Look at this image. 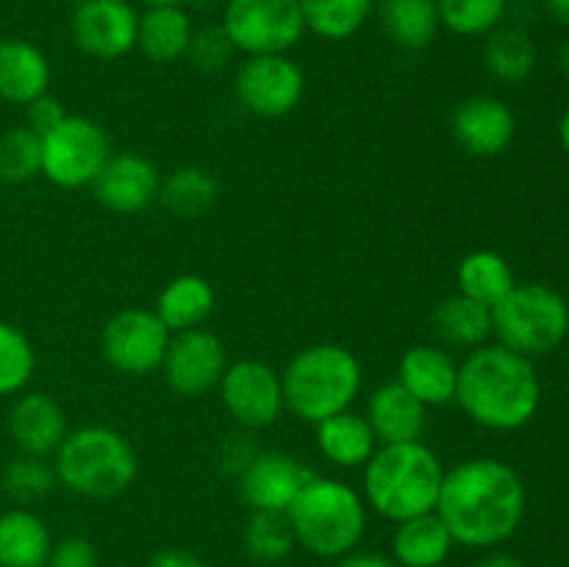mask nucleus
<instances>
[{
	"label": "nucleus",
	"mask_w": 569,
	"mask_h": 567,
	"mask_svg": "<svg viewBox=\"0 0 569 567\" xmlns=\"http://www.w3.org/2000/svg\"><path fill=\"white\" fill-rule=\"evenodd\" d=\"M9 437L26 456L50 459L67 437L64 409L44 392H26L9 411Z\"/></svg>",
	"instance_id": "nucleus-18"
},
{
	"label": "nucleus",
	"mask_w": 569,
	"mask_h": 567,
	"mask_svg": "<svg viewBox=\"0 0 569 567\" xmlns=\"http://www.w3.org/2000/svg\"><path fill=\"white\" fill-rule=\"evenodd\" d=\"M306 94V76L287 53L248 56L237 72V98L244 111L264 120L292 115Z\"/></svg>",
	"instance_id": "nucleus-12"
},
{
	"label": "nucleus",
	"mask_w": 569,
	"mask_h": 567,
	"mask_svg": "<svg viewBox=\"0 0 569 567\" xmlns=\"http://www.w3.org/2000/svg\"><path fill=\"white\" fill-rule=\"evenodd\" d=\"M492 334L500 345L528 356H545L559 348L569 334V306L545 284H517L492 306Z\"/></svg>",
	"instance_id": "nucleus-7"
},
{
	"label": "nucleus",
	"mask_w": 569,
	"mask_h": 567,
	"mask_svg": "<svg viewBox=\"0 0 569 567\" xmlns=\"http://www.w3.org/2000/svg\"><path fill=\"white\" fill-rule=\"evenodd\" d=\"M431 326L433 337L445 348L476 350L487 345L489 334H492V309L467 298V295L456 292L433 309Z\"/></svg>",
	"instance_id": "nucleus-26"
},
{
	"label": "nucleus",
	"mask_w": 569,
	"mask_h": 567,
	"mask_svg": "<svg viewBox=\"0 0 569 567\" xmlns=\"http://www.w3.org/2000/svg\"><path fill=\"white\" fill-rule=\"evenodd\" d=\"M42 176V137L28 126L0 133V181L28 183Z\"/></svg>",
	"instance_id": "nucleus-34"
},
{
	"label": "nucleus",
	"mask_w": 569,
	"mask_h": 567,
	"mask_svg": "<svg viewBox=\"0 0 569 567\" xmlns=\"http://www.w3.org/2000/svg\"><path fill=\"white\" fill-rule=\"evenodd\" d=\"M56 478L81 498H117L137 481L139 459L131 439L109 426H83L67 431L53 454Z\"/></svg>",
	"instance_id": "nucleus-6"
},
{
	"label": "nucleus",
	"mask_w": 569,
	"mask_h": 567,
	"mask_svg": "<svg viewBox=\"0 0 569 567\" xmlns=\"http://www.w3.org/2000/svg\"><path fill=\"white\" fill-rule=\"evenodd\" d=\"M220 398L239 428L264 431L287 411L281 372L261 359H239L220 378Z\"/></svg>",
	"instance_id": "nucleus-11"
},
{
	"label": "nucleus",
	"mask_w": 569,
	"mask_h": 567,
	"mask_svg": "<svg viewBox=\"0 0 569 567\" xmlns=\"http://www.w3.org/2000/svg\"><path fill=\"white\" fill-rule=\"evenodd\" d=\"M50 89V61L28 39L0 42V100L28 106Z\"/></svg>",
	"instance_id": "nucleus-21"
},
{
	"label": "nucleus",
	"mask_w": 569,
	"mask_h": 567,
	"mask_svg": "<svg viewBox=\"0 0 569 567\" xmlns=\"http://www.w3.org/2000/svg\"><path fill=\"white\" fill-rule=\"evenodd\" d=\"M450 131L461 150L478 159L500 156L517 133L515 111L492 94H472L461 100L450 117Z\"/></svg>",
	"instance_id": "nucleus-16"
},
{
	"label": "nucleus",
	"mask_w": 569,
	"mask_h": 567,
	"mask_svg": "<svg viewBox=\"0 0 569 567\" xmlns=\"http://www.w3.org/2000/svg\"><path fill=\"white\" fill-rule=\"evenodd\" d=\"M339 567H398L392 559H387V556L381 554H348L342 556V561H339Z\"/></svg>",
	"instance_id": "nucleus-43"
},
{
	"label": "nucleus",
	"mask_w": 569,
	"mask_h": 567,
	"mask_svg": "<svg viewBox=\"0 0 569 567\" xmlns=\"http://www.w3.org/2000/svg\"><path fill=\"white\" fill-rule=\"evenodd\" d=\"M237 48L228 39L226 28L222 26H206V28H194L192 42H189L187 59L192 61L198 70L203 72H217L222 67H228V61L233 59Z\"/></svg>",
	"instance_id": "nucleus-38"
},
{
	"label": "nucleus",
	"mask_w": 569,
	"mask_h": 567,
	"mask_svg": "<svg viewBox=\"0 0 569 567\" xmlns=\"http://www.w3.org/2000/svg\"><path fill=\"white\" fill-rule=\"evenodd\" d=\"M306 31L342 42L361 31L372 14V0H300Z\"/></svg>",
	"instance_id": "nucleus-32"
},
{
	"label": "nucleus",
	"mask_w": 569,
	"mask_h": 567,
	"mask_svg": "<svg viewBox=\"0 0 569 567\" xmlns=\"http://www.w3.org/2000/svg\"><path fill=\"white\" fill-rule=\"evenodd\" d=\"M295 545L298 539H295L287 511H253L250 515L248 526H244V548L256 561L276 565L292 554Z\"/></svg>",
	"instance_id": "nucleus-33"
},
{
	"label": "nucleus",
	"mask_w": 569,
	"mask_h": 567,
	"mask_svg": "<svg viewBox=\"0 0 569 567\" xmlns=\"http://www.w3.org/2000/svg\"><path fill=\"white\" fill-rule=\"evenodd\" d=\"M559 139H561V148H565V150H567V156H569V106H567L565 115H561V122H559Z\"/></svg>",
	"instance_id": "nucleus-46"
},
{
	"label": "nucleus",
	"mask_w": 569,
	"mask_h": 567,
	"mask_svg": "<svg viewBox=\"0 0 569 567\" xmlns=\"http://www.w3.org/2000/svg\"><path fill=\"white\" fill-rule=\"evenodd\" d=\"M0 487L17 504H37L59 487V478H56L53 461L20 454L3 467Z\"/></svg>",
	"instance_id": "nucleus-35"
},
{
	"label": "nucleus",
	"mask_w": 569,
	"mask_h": 567,
	"mask_svg": "<svg viewBox=\"0 0 569 567\" xmlns=\"http://www.w3.org/2000/svg\"><path fill=\"white\" fill-rule=\"evenodd\" d=\"M44 567H98V548L87 537H64L50 548Z\"/></svg>",
	"instance_id": "nucleus-40"
},
{
	"label": "nucleus",
	"mask_w": 569,
	"mask_h": 567,
	"mask_svg": "<svg viewBox=\"0 0 569 567\" xmlns=\"http://www.w3.org/2000/svg\"><path fill=\"white\" fill-rule=\"evenodd\" d=\"M453 537L437 511L398 523L392 556L400 567H439L453 550Z\"/></svg>",
	"instance_id": "nucleus-27"
},
{
	"label": "nucleus",
	"mask_w": 569,
	"mask_h": 567,
	"mask_svg": "<svg viewBox=\"0 0 569 567\" xmlns=\"http://www.w3.org/2000/svg\"><path fill=\"white\" fill-rule=\"evenodd\" d=\"M445 465L437 450L417 442L378 445L365 465V504L392 523L437 511Z\"/></svg>",
	"instance_id": "nucleus-3"
},
{
	"label": "nucleus",
	"mask_w": 569,
	"mask_h": 567,
	"mask_svg": "<svg viewBox=\"0 0 569 567\" xmlns=\"http://www.w3.org/2000/svg\"><path fill=\"white\" fill-rule=\"evenodd\" d=\"M483 64L498 81L522 83L537 67L533 39L520 28H495L483 48Z\"/></svg>",
	"instance_id": "nucleus-31"
},
{
	"label": "nucleus",
	"mask_w": 569,
	"mask_h": 567,
	"mask_svg": "<svg viewBox=\"0 0 569 567\" xmlns=\"http://www.w3.org/2000/svg\"><path fill=\"white\" fill-rule=\"evenodd\" d=\"M509 0H437L439 22L459 37L492 33L506 17Z\"/></svg>",
	"instance_id": "nucleus-37"
},
{
	"label": "nucleus",
	"mask_w": 569,
	"mask_h": 567,
	"mask_svg": "<svg viewBox=\"0 0 569 567\" xmlns=\"http://www.w3.org/2000/svg\"><path fill=\"white\" fill-rule=\"evenodd\" d=\"M144 6H181L183 0H139Z\"/></svg>",
	"instance_id": "nucleus-48"
},
{
	"label": "nucleus",
	"mask_w": 569,
	"mask_h": 567,
	"mask_svg": "<svg viewBox=\"0 0 569 567\" xmlns=\"http://www.w3.org/2000/svg\"><path fill=\"white\" fill-rule=\"evenodd\" d=\"M217 195H220L217 178L198 165L178 167L170 176L161 178L159 187L161 206L176 217H183V220L206 215L217 203Z\"/></svg>",
	"instance_id": "nucleus-30"
},
{
	"label": "nucleus",
	"mask_w": 569,
	"mask_h": 567,
	"mask_svg": "<svg viewBox=\"0 0 569 567\" xmlns=\"http://www.w3.org/2000/svg\"><path fill=\"white\" fill-rule=\"evenodd\" d=\"M261 454V445L256 439V431H248V428H237V431L226 434L220 445H217V467L226 476L239 478Z\"/></svg>",
	"instance_id": "nucleus-39"
},
{
	"label": "nucleus",
	"mask_w": 569,
	"mask_h": 567,
	"mask_svg": "<svg viewBox=\"0 0 569 567\" xmlns=\"http://www.w3.org/2000/svg\"><path fill=\"white\" fill-rule=\"evenodd\" d=\"M150 567H209L198 554L187 548H161L150 559Z\"/></svg>",
	"instance_id": "nucleus-42"
},
{
	"label": "nucleus",
	"mask_w": 569,
	"mask_h": 567,
	"mask_svg": "<svg viewBox=\"0 0 569 567\" xmlns=\"http://www.w3.org/2000/svg\"><path fill=\"white\" fill-rule=\"evenodd\" d=\"M398 381L422 406H448L456 400L459 361L442 345H415L400 356Z\"/></svg>",
	"instance_id": "nucleus-19"
},
{
	"label": "nucleus",
	"mask_w": 569,
	"mask_h": 567,
	"mask_svg": "<svg viewBox=\"0 0 569 567\" xmlns=\"http://www.w3.org/2000/svg\"><path fill=\"white\" fill-rule=\"evenodd\" d=\"M37 370V350L22 328L0 320V395H17Z\"/></svg>",
	"instance_id": "nucleus-36"
},
{
	"label": "nucleus",
	"mask_w": 569,
	"mask_h": 567,
	"mask_svg": "<svg viewBox=\"0 0 569 567\" xmlns=\"http://www.w3.org/2000/svg\"><path fill=\"white\" fill-rule=\"evenodd\" d=\"M548 11L556 20L569 26V0H548Z\"/></svg>",
	"instance_id": "nucleus-45"
},
{
	"label": "nucleus",
	"mask_w": 569,
	"mask_h": 567,
	"mask_svg": "<svg viewBox=\"0 0 569 567\" xmlns=\"http://www.w3.org/2000/svg\"><path fill=\"white\" fill-rule=\"evenodd\" d=\"M298 545L320 559H342L353 554L367 528L365 495L348 481L311 476L287 509Z\"/></svg>",
	"instance_id": "nucleus-5"
},
{
	"label": "nucleus",
	"mask_w": 569,
	"mask_h": 567,
	"mask_svg": "<svg viewBox=\"0 0 569 567\" xmlns=\"http://www.w3.org/2000/svg\"><path fill=\"white\" fill-rule=\"evenodd\" d=\"M476 567H522L520 559L509 554H487L481 561H476Z\"/></svg>",
	"instance_id": "nucleus-44"
},
{
	"label": "nucleus",
	"mask_w": 569,
	"mask_h": 567,
	"mask_svg": "<svg viewBox=\"0 0 569 567\" xmlns=\"http://www.w3.org/2000/svg\"><path fill=\"white\" fill-rule=\"evenodd\" d=\"M315 470L289 454L261 450L259 459L237 478L242 500L253 511H287Z\"/></svg>",
	"instance_id": "nucleus-17"
},
{
	"label": "nucleus",
	"mask_w": 569,
	"mask_h": 567,
	"mask_svg": "<svg viewBox=\"0 0 569 567\" xmlns=\"http://www.w3.org/2000/svg\"><path fill=\"white\" fill-rule=\"evenodd\" d=\"M109 156V133L98 120L67 115L59 128L42 137V176L61 189L89 187Z\"/></svg>",
	"instance_id": "nucleus-9"
},
{
	"label": "nucleus",
	"mask_w": 569,
	"mask_h": 567,
	"mask_svg": "<svg viewBox=\"0 0 569 567\" xmlns=\"http://www.w3.org/2000/svg\"><path fill=\"white\" fill-rule=\"evenodd\" d=\"M72 3H81V0H72Z\"/></svg>",
	"instance_id": "nucleus-49"
},
{
	"label": "nucleus",
	"mask_w": 569,
	"mask_h": 567,
	"mask_svg": "<svg viewBox=\"0 0 569 567\" xmlns=\"http://www.w3.org/2000/svg\"><path fill=\"white\" fill-rule=\"evenodd\" d=\"M456 281H459L461 295L489 306V309L498 306L517 287L515 270L498 250H472V253H467L459 261Z\"/></svg>",
	"instance_id": "nucleus-29"
},
{
	"label": "nucleus",
	"mask_w": 569,
	"mask_h": 567,
	"mask_svg": "<svg viewBox=\"0 0 569 567\" xmlns=\"http://www.w3.org/2000/svg\"><path fill=\"white\" fill-rule=\"evenodd\" d=\"M378 20L383 33L403 50H426L437 39V0H378Z\"/></svg>",
	"instance_id": "nucleus-28"
},
{
	"label": "nucleus",
	"mask_w": 569,
	"mask_h": 567,
	"mask_svg": "<svg viewBox=\"0 0 569 567\" xmlns=\"http://www.w3.org/2000/svg\"><path fill=\"white\" fill-rule=\"evenodd\" d=\"M222 28L244 56L289 53L303 39L300 0H228Z\"/></svg>",
	"instance_id": "nucleus-8"
},
{
	"label": "nucleus",
	"mask_w": 569,
	"mask_h": 567,
	"mask_svg": "<svg viewBox=\"0 0 569 567\" xmlns=\"http://www.w3.org/2000/svg\"><path fill=\"white\" fill-rule=\"evenodd\" d=\"M476 426L517 431L528 426L542 404V381L533 359L506 348L481 345L459 365L456 400Z\"/></svg>",
	"instance_id": "nucleus-2"
},
{
	"label": "nucleus",
	"mask_w": 569,
	"mask_h": 567,
	"mask_svg": "<svg viewBox=\"0 0 569 567\" xmlns=\"http://www.w3.org/2000/svg\"><path fill=\"white\" fill-rule=\"evenodd\" d=\"M361 384V361L353 350L337 342H317L298 350L281 372L287 411L311 426L348 411L359 398Z\"/></svg>",
	"instance_id": "nucleus-4"
},
{
	"label": "nucleus",
	"mask_w": 569,
	"mask_h": 567,
	"mask_svg": "<svg viewBox=\"0 0 569 567\" xmlns=\"http://www.w3.org/2000/svg\"><path fill=\"white\" fill-rule=\"evenodd\" d=\"M315 428L317 448H320L322 459L342 467V470H359L378 450V439L372 434L370 422H367L365 415H356L353 409L326 417Z\"/></svg>",
	"instance_id": "nucleus-22"
},
{
	"label": "nucleus",
	"mask_w": 569,
	"mask_h": 567,
	"mask_svg": "<svg viewBox=\"0 0 569 567\" xmlns=\"http://www.w3.org/2000/svg\"><path fill=\"white\" fill-rule=\"evenodd\" d=\"M172 334L159 315L142 306L117 311L100 331V350L109 367L122 376L142 378L161 370Z\"/></svg>",
	"instance_id": "nucleus-10"
},
{
	"label": "nucleus",
	"mask_w": 569,
	"mask_h": 567,
	"mask_svg": "<svg viewBox=\"0 0 569 567\" xmlns=\"http://www.w3.org/2000/svg\"><path fill=\"white\" fill-rule=\"evenodd\" d=\"M559 64H561V72H565V78L569 81V42L561 48V56H559Z\"/></svg>",
	"instance_id": "nucleus-47"
},
{
	"label": "nucleus",
	"mask_w": 569,
	"mask_h": 567,
	"mask_svg": "<svg viewBox=\"0 0 569 567\" xmlns=\"http://www.w3.org/2000/svg\"><path fill=\"white\" fill-rule=\"evenodd\" d=\"M161 172L142 153H111L89 189L103 209L114 215H137L159 200Z\"/></svg>",
	"instance_id": "nucleus-15"
},
{
	"label": "nucleus",
	"mask_w": 569,
	"mask_h": 567,
	"mask_svg": "<svg viewBox=\"0 0 569 567\" xmlns=\"http://www.w3.org/2000/svg\"><path fill=\"white\" fill-rule=\"evenodd\" d=\"M226 367L228 356L222 339L209 328H189L172 334L161 361V376L181 398H203L220 387Z\"/></svg>",
	"instance_id": "nucleus-13"
},
{
	"label": "nucleus",
	"mask_w": 569,
	"mask_h": 567,
	"mask_svg": "<svg viewBox=\"0 0 569 567\" xmlns=\"http://www.w3.org/2000/svg\"><path fill=\"white\" fill-rule=\"evenodd\" d=\"M437 515L456 545L495 548L520 528L526 484L520 472L492 456H478L445 470Z\"/></svg>",
	"instance_id": "nucleus-1"
},
{
	"label": "nucleus",
	"mask_w": 569,
	"mask_h": 567,
	"mask_svg": "<svg viewBox=\"0 0 569 567\" xmlns=\"http://www.w3.org/2000/svg\"><path fill=\"white\" fill-rule=\"evenodd\" d=\"M217 292L211 281L203 276H178L164 284V289L156 298V315L170 328V334L189 331V328H203V322L214 315Z\"/></svg>",
	"instance_id": "nucleus-23"
},
{
	"label": "nucleus",
	"mask_w": 569,
	"mask_h": 567,
	"mask_svg": "<svg viewBox=\"0 0 569 567\" xmlns=\"http://www.w3.org/2000/svg\"><path fill=\"white\" fill-rule=\"evenodd\" d=\"M139 14L128 0H81L72 11V42L100 61H117L137 48Z\"/></svg>",
	"instance_id": "nucleus-14"
},
{
	"label": "nucleus",
	"mask_w": 569,
	"mask_h": 567,
	"mask_svg": "<svg viewBox=\"0 0 569 567\" xmlns=\"http://www.w3.org/2000/svg\"><path fill=\"white\" fill-rule=\"evenodd\" d=\"M67 120V109L59 98H53L50 92L39 94L37 100L26 106V126L31 128L39 137H48L53 128H59Z\"/></svg>",
	"instance_id": "nucleus-41"
},
{
	"label": "nucleus",
	"mask_w": 569,
	"mask_h": 567,
	"mask_svg": "<svg viewBox=\"0 0 569 567\" xmlns=\"http://www.w3.org/2000/svg\"><path fill=\"white\" fill-rule=\"evenodd\" d=\"M192 33V20L181 6H148L139 17L137 48L156 64H172L187 56Z\"/></svg>",
	"instance_id": "nucleus-25"
},
{
	"label": "nucleus",
	"mask_w": 569,
	"mask_h": 567,
	"mask_svg": "<svg viewBox=\"0 0 569 567\" xmlns=\"http://www.w3.org/2000/svg\"><path fill=\"white\" fill-rule=\"evenodd\" d=\"M367 422L378 445L417 442L428 428V406H422L400 381H387L367 400Z\"/></svg>",
	"instance_id": "nucleus-20"
},
{
	"label": "nucleus",
	"mask_w": 569,
	"mask_h": 567,
	"mask_svg": "<svg viewBox=\"0 0 569 567\" xmlns=\"http://www.w3.org/2000/svg\"><path fill=\"white\" fill-rule=\"evenodd\" d=\"M50 548V528L37 511L17 506L0 515V567H44Z\"/></svg>",
	"instance_id": "nucleus-24"
}]
</instances>
